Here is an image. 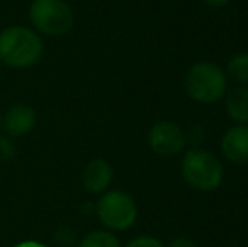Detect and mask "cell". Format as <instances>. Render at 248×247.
Masks as SVG:
<instances>
[{"label": "cell", "instance_id": "cell-1", "mask_svg": "<svg viewBox=\"0 0 248 247\" xmlns=\"http://www.w3.org/2000/svg\"><path fill=\"white\" fill-rule=\"evenodd\" d=\"M184 88L187 95L198 103H216L225 97L228 78L225 69L211 61L194 63L184 76Z\"/></svg>", "mask_w": 248, "mask_h": 247}, {"label": "cell", "instance_id": "cell-2", "mask_svg": "<svg viewBox=\"0 0 248 247\" xmlns=\"http://www.w3.org/2000/svg\"><path fill=\"white\" fill-rule=\"evenodd\" d=\"M43 41L36 33L22 26L7 27L0 33V60L12 68H27L39 61Z\"/></svg>", "mask_w": 248, "mask_h": 247}, {"label": "cell", "instance_id": "cell-3", "mask_svg": "<svg viewBox=\"0 0 248 247\" xmlns=\"http://www.w3.org/2000/svg\"><path fill=\"white\" fill-rule=\"evenodd\" d=\"M223 175L221 161L202 149H191L181 161V176L198 191H215L223 183Z\"/></svg>", "mask_w": 248, "mask_h": 247}, {"label": "cell", "instance_id": "cell-4", "mask_svg": "<svg viewBox=\"0 0 248 247\" xmlns=\"http://www.w3.org/2000/svg\"><path fill=\"white\" fill-rule=\"evenodd\" d=\"M96 214L110 231H127L137 220V205L125 191H107L98 200Z\"/></svg>", "mask_w": 248, "mask_h": 247}, {"label": "cell", "instance_id": "cell-5", "mask_svg": "<svg viewBox=\"0 0 248 247\" xmlns=\"http://www.w3.org/2000/svg\"><path fill=\"white\" fill-rule=\"evenodd\" d=\"M31 20L47 36H62L73 27V10L62 0H34L31 5Z\"/></svg>", "mask_w": 248, "mask_h": 247}, {"label": "cell", "instance_id": "cell-6", "mask_svg": "<svg viewBox=\"0 0 248 247\" xmlns=\"http://www.w3.org/2000/svg\"><path fill=\"white\" fill-rule=\"evenodd\" d=\"M149 146L155 154L170 158L179 154L186 146V135L183 129L170 120H159L150 127L147 135Z\"/></svg>", "mask_w": 248, "mask_h": 247}, {"label": "cell", "instance_id": "cell-7", "mask_svg": "<svg viewBox=\"0 0 248 247\" xmlns=\"http://www.w3.org/2000/svg\"><path fill=\"white\" fill-rule=\"evenodd\" d=\"M221 152L233 165L248 163V124H236L225 132L221 139Z\"/></svg>", "mask_w": 248, "mask_h": 247}, {"label": "cell", "instance_id": "cell-8", "mask_svg": "<svg viewBox=\"0 0 248 247\" xmlns=\"http://www.w3.org/2000/svg\"><path fill=\"white\" fill-rule=\"evenodd\" d=\"M113 169L105 159H92L83 171V186L90 193H103L111 183Z\"/></svg>", "mask_w": 248, "mask_h": 247}, {"label": "cell", "instance_id": "cell-9", "mask_svg": "<svg viewBox=\"0 0 248 247\" xmlns=\"http://www.w3.org/2000/svg\"><path fill=\"white\" fill-rule=\"evenodd\" d=\"M36 125V112L27 105H16L7 110L3 117V127L12 137H20L32 131Z\"/></svg>", "mask_w": 248, "mask_h": 247}, {"label": "cell", "instance_id": "cell-10", "mask_svg": "<svg viewBox=\"0 0 248 247\" xmlns=\"http://www.w3.org/2000/svg\"><path fill=\"white\" fill-rule=\"evenodd\" d=\"M225 110L236 124H248V86L236 85L225 93Z\"/></svg>", "mask_w": 248, "mask_h": 247}, {"label": "cell", "instance_id": "cell-11", "mask_svg": "<svg viewBox=\"0 0 248 247\" xmlns=\"http://www.w3.org/2000/svg\"><path fill=\"white\" fill-rule=\"evenodd\" d=\"M226 78L236 85H248V53H238L226 65Z\"/></svg>", "mask_w": 248, "mask_h": 247}, {"label": "cell", "instance_id": "cell-12", "mask_svg": "<svg viewBox=\"0 0 248 247\" xmlns=\"http://www.w3.org/2000/svg\"><path fill=\"white\" fill-rule=\"evenodd\" d=\"M78 247H120V241L110 232L96 231L86 235Z\"/></svg>", "mask_w": 248, "mask_h": 247}, {"label": "cell", "instance_id": "cell-13", "mask_svg": "<svg viewBox=\"0 0 248 247\" xmlns=\"http://www.w3.org/2000/svg\"><path fill=\"white\" fill-rule=\"evenodd\" d=\"M125 247H166L159 239L150 237V235H142V237H137L134 241H130Z\"/></svg>", "mask_w": 248, "mask_h": 247}, {"label": "cell", "instance_id": "cell-14", "mask_svg": "<svg viewBox=\"0 0 248 247\" xmlns=\"http://www.w3.org/2000/svg\"><path fill=\"white\" fill-rule=\"evenodd\" d=\"M16 156V148L5 137H0V161H9Z\"/></svg>", "mask_w": 248, "mask_h": 247}, {"label": "cell", "instance_id": "cell-15", "mask_svg": "<svg viewBox=\"0 0 248 247\" xmlns=\"http://www.w3.org/2000/svg\"><path fill=\"white\" fill-rule=\"evenodd\" d=\"M166 247H198V242L193 241L191 237L183 235V237L172 239V241L169 242V246H166Z\"/></svg>", "mask_w": 248, "mask_h": 247}, {"label": "cell", "instance_id": "cell-16", "mask_svg": "<svg viewBox=\"0 0 248 247\" xmlns=\"http://www.w3.org/2000/svg\"><path fill=\"white\" fill-rule=\"evenodd\" d=\"M208 7H213V9H221V7H226L232 0H202Z\"/></svg>", "mask_w": 248, "mask_h": 247}, {"label": "cell", "instance_id": "cell-17", "mask_svg": "<svg viewBox=\"0 0 248 247\" xmlns=\"http://www.w3.org/2000/svg\"><path fill=\"white\" fill-rule=\"evenodd\" d=\"M16 247H44V246H43V244H39V242L29 241V242H22V244H19V246H16Z\"/></svg>", "mask_w": 248, "mask_h": 247}, {"label": "cell", "instance_id": "cell-18", "mask_svg": "<svg viewBox=\"0 0 248 247\" xmlns=\"http://www.w3.org/2000/svg\"><path fill=\"white\" fill-rule=\"evenodd\" d=\"M0 125H2V120H0Z\"/></svg>", "mask_w": 248, "mask_h": 247}]
</instances>
